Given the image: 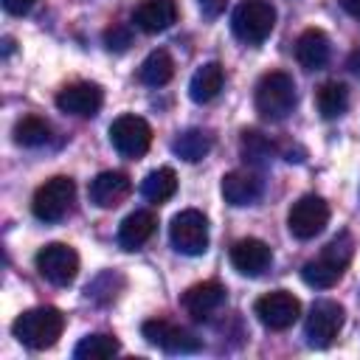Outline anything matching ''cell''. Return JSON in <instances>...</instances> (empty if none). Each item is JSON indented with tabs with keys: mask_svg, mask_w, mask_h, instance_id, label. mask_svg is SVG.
Returning <instances> with one entry per match:
<instances>
[{
	"mask_svg": "<svg viewBox=\"0 0 360 360\" xmlns=\"http://www.w3.org/2000/svg\"><path fill=\"white\" fill-rule=\"evenodd\" d=\"M352 253H354V245H352V236L343 231L338 233L323 250L318 259H309L304 267H301V278L309 284V287H318V290H329L340 281L343 270L349 267L352 262Z\"/></svg>",
	"mask_w": 360,
	"mask_h": 360,
	"instance_id": "obj_1",
	"label": "cell"
},
{
	"mask_svg": "<svg viewBox=\"0 0 360 360\" xmlns=\"http://www.w3.org/2000/svg\"><path fill=\"white\" fill-rule=\"evenodd\" d=\"M65 329V315L56 309V307H34V309H25L22 315H17V321L11 323V332L14 338L34 349V352H42V349H51L59 335Z\"/></svg>",
	"mask_w": 360,
	"mask_h": 360,
	"instance_id": "obj_2",
	"label": "cell"
},
{
	"mask_svg": "<svg viewBox=\"0 0 360 360\" xmlns=\"http://www.w3.org/2000/svg\"><path fill=\"white\" fill-rule=\"evenodd\" d=\"M298 101V90H295V82L290 73L284 70H270L259 79L256 84V96H253V104H256V112L267 121H281L292 112Z\"/></svg>",
	"mask_w": 360,
	"mask_h": 360,
	"instance_id": "obj_3",
	"label": "cell"
},
{
	"mask_svg": "<svg viewBox=\"0 0 360 360\" xmlns=\"http://www.w3.org/2000/svg\"><path fill=\"white\" fill-rule=\"evenodd\" d=\"M276 28V8L270 0H242L231 14V31L245 45H262Z\"/></svg>",
	"mask_w": 360,
	"mask_h": 360,
	"instance_id": "obj_4",
	"label": "cell"
},
{
	"mask_svg": "<svg viewBox=\"0 0 360 360\" xmlns=\"http://www.w3.org/2000/svg\"><path fill=\"white\" fill-rule=\"evenodd\" d=\"M73 202H76V183L65 174H56L34 191L31 211L39 222H59L70 214Z\"/></svg>",
	"mask_w": 360,
	"mask_h": 360,
	"instance_id": "obj_5",
	"label": "cell"
},
{
	"mask_svg": "<svg viewBox=\"0 0 360 360\" xmlns=\"http://www.w3.org/2000/svg\"><path fill=\"white\" fill-rule=\"evenodd\" d=\"M343 321H346V309L332 301V298H321L309 307V315L304 321V338H307V346L312 349H326L338 332L343 329Z\"/></svg>",
	"mask_w": 360,
	"mask_h": 360,
	"instance_id": "obj_6",
	"label": "cell"
},
{
	"mask_svg": "<svg viewBox=\"0 0 360 360\" xmlns=\"http://www.w3.org/2000/svg\"><path fill=\"white\" fill-rule=\"evenodd\" d=\"M169 239L183 256H202L208 250V219L197 208H186L172 217Z\"/></svg>",
	"mask_w": 360,
	"mask_h": 360,
	"instance_id": "obj_7",
	"label": "cell"
},
{
	"mask_svg": "<svg viewBox=\"0 0 360 360\" xmlns=\"http://www.w3.org/2000/svg\"><path fill=\"white\" fill-rule=\"evenodd\" d=\"M110 143L121 158H141L152 143V127L141 115H118L110 124Z\"/></svg>",
	"mask_w": 360,
	"mask_h": 360,
	"instance_id": "obj_8",
	"label": "cell"
},
{
	"mask_svg": "<svg viewBox=\"0 0 360 360\" xmlns=\"http://www.w3.org/2000/svg\"><path fill=\"white\" fill-rule=\"evenodd\" d=\"M329 222V205L318 194H304L287 214V228L295 239H315Z\"/></svg>",
	"mask_w": 360,
	"mask_h": 360,
	"instance_id": "obj_9",
	"label": "cell"
},
{
	"mask_svg": "<svg viewBox=\"0 0 360 360\" xmlns=\"http://www.w3.org/2000/svg\"><path fill=\"white\" fill-rule=\"evenodd\" d=\"M37 270L56 287H68L79 273V253L65 242H51L37 253Z\"/></svg>",
	"mask_w": 360,
	"mask_h": 360,
	"instance_id": "obj_10",
	"label": "cell"
},
{
	"mask_svg": "<svg viewBox=\"0 0 360 360\" xmlns=\"http://www.w3.org/2000/svg\"><path fill=\"white\" fill-rule=\"evenodd\" d=\"M253 312H256V318H259L262 326H267L273 332H281V329H290L298 321L301 301L292 292H287V290H273V292L256 298Z\"/></svg>",
	"mask_w": 360,
	"mask_h": 360,
	"instance_id": "obj_11",
	"label": "cell"
},
{
	"mask_svg": "<svg viewBox=\"0 0 360 360\" xmlns=\"http://www.w3.org/2000/svg\"><path fill=\"white\" fill-rule=\"evenodd\" d=\"M141 335H143L152 346H158V349H163V352H169V354H188V352H197V349L202 346L200 338H194L188 329H183V326H177V323H172V321H166V318L143 321Z\"/></svg>",
	"mask_w": 360,
	"mask_h": 360,
	"instance_id": "obj_12",
	"label": "cell"
},
{
	"mask_svg": "<svg viewBox=\"0 0 360 360\" xmlns=\"http://www.w3.org/2000/svg\"><path fill=\"white\" fill-rule=\"evenodd\" d=\"M104 104V90L96 82H73L56 93V107L68 115L93 118Z\"/></svg>",
	"mask_w": 360,
	"mask_h": 360,
	"instance_id": "obj_13",
	"label": "cell"
},
{
	"mask_svg": "<svg viewBox=\"0 0 360 360\" xmlns=\"http://www.w3.org/2000/svg\"><path fill=\"white\" fill-rule=\"evenodd\" d=\"M231 264L242 276H262L273 264V250H270L267 242H262L256 236H248V239L233 242V248H231Z\"/></svg>",
	"mask_w": 360,
	"mask_h": 360,
	"instance_id": "obj_14",
	"label": "cell"
},
{
	"mask_svg": "<svg viewBox=\"0 0 360 360\" xmlns=\"http://www.w3.org/2000/svg\"><path fill=\"white\" fill-rule=\"evenodd\" d=\"M225 304V287L219 281H200L183 292V309L194 321H211V315Z\"/></svg>",
	"mask_w": 360,
	"mask_h": 360,
	"instance_id": "obj_15",
	"label": "cell"
},
{
	"mask_svg": "<svg viewBox=\"0 0 360 360\" xmlns=\"http://www.w3.org/2000/svg\"><path fill=\"white\" fill-rule=\"evenodd\" d=\"M129 191H132V180L124 172H101V174H96L90 180V188H87L90 202L98 205V208L121 205L129 197Z\"/></svg>",
	"mask_w": 360,
	"mask_h": 360,
	"instance_id": "obj_16",
	"label": "cell"
},
{
	"mask_svg": "<svg viewBox=\"0 0 360 360\" xmlns=\"http://www.w3.org/2000/svg\"><path fill=\"white\" fill-rule=\"evenodd\" d=\"M219 191L231 205H253L262 197V180L250 169H233L222 177Z\"/></svg>",
	"mask_w": 360,
	"mask_h": 360,
	"instance_id": "obj_17",
	"label": "cell"
},
{
	"mask_svg": "<svg viewBox=\"0 0 360 360\" xmlns=\"http://www.w3.org/2000/svg\"><path fill=\"white\" fill-rule=\"evenodd\" d=\"M174 20H177V3L174 0H143L132 14V22L143 34H160V31L172 28Z\"/></svg>",
	"mask_w": 360,
	"mask_h": 360,
	"instance_id": "obj_18",
	"label": "cell"
},
{
	"mask_svg": "<svg viewBox=\"0 0 360 360\" xmlns=\"http://www.w3.org/2000/svg\"><path fill=\"white\" fill-rule=\"evenodd\" d=\"M295 59L307 70H321L329 62V37L321 28H307L295 39Z\"/></svg>",
	"mask_w": 360,
	"mask_h": 360,
	"instance_id": "obj_19",
	"label": "cell"
},
{
	"mask_svg": "<svg viewBox=\"0 0 360 360\" xmlns=\"http://www.w3.org/2000/svg\"><path fill=\"white\" fill-rule=\"evenodd\" d=\"M222 84H225V70H222V65H219V62H202V65L194 70L191 82H188V96H191L194 104H208V101H214V98L219 96Z\"/></svg>",
	"mask_w": 360,
	"mask_h": 360,
	"instance_id": "obj_20",
	"label": "cell"
},
{
	"mask_svg": "<svg viewBox=\"0 0 360 360\" xmlns=\"http://www.w3.org/2000/svg\"><path fill=\"white\" fill-rule=\"evenodd\" d=\"M155 228H158V217L152 211H132L129 217H124L118 228V245L124 250H138L152 239Z\"/></svg>",
	"mask_w": 360,
	"mask_h": 360,
	"instance_id": "obj_21",
	"label": "cell"
},
{
	"mask_svg": "<svg viewBox=\"0 0 360 360\" xmlns=\"http://www.w3.org/2000/svg\"><path fill=\"white\" fill-rule=\"evenodd\" d=\"M211 146H214V138H211V132H205V129H197V127H191V129H183L174 141H172V152L177 155V158H183V160H188V163H197V160H202L208 152H211Z\"/></svg>",
	"mask_w": 360,
	"mask_h": 360,
	"instance_id": "obj_22",
	"label": "cell"
},
{
	"mask_svg": "<svg viewBox=\"0 0 360 360\" xmlns=\"http://www.w3.org/2000/svg\"><path fill=\"white\" fill-rule=\"evenodd\" d=\"M138 76H141V82L149 84V87H163V84H169L172 76H174V62H172L169 51H163V48L152 51V53L141 62Z\"/></svg>",
	"mask_w": 360,
	"mask_h": 360,
	"instance_id": "obj_23",
	"label": "cell"
},
{
	"mask_svg": "<svg viewBox=\"0 0 360 360\" xmlns=\"http://www.w3.org/2000/svg\"><path fill=\"white\" fill-rule=\"evenodd\" d=\"M118 352H121L118 338L104 335V332H96V335H84V338L76 343L73 357H76V360H107V357H115Z\"/></svg>",
	"mask_w": 360,
	"mask_h": 360,
	"instance_id": "obj_24",
	"label": "cell"
},
{
	"mask_svg": "<svg viewBox=\"0 0 360 360\" xmlns=\"http://www.w3.org/2000/svg\"><path fill=\"white\" fill-rule=\"evenodd\" d=\"M174 191H177V174L172 166H160V169L149 172L141 183V194L149 202H166Z\"/></svg>",
	"mask_w": 360,
	"mask_h": 360,
	"instance_id": "obj_25",
	"label": "cell"
},
{
	"mask_svg": "<svg viewBox=\"0 0 360 360\" xmlns=\"http://www.w3.org/2000/svg\"><path fill=\"white\" fill-rule=\"evenodd\" d=\"M315 101H318V112L323 118H340L346 112V107H349V90L340 82H323L318 87Z\"/></svg>",
	"mask_w": 360,
	"mask_h": 360,
	"instance_id": "obj_26",
	"label": "cell"
},
{
	"mask_svg": "<svg viewBox=\"0 0 360 360\" xmlns=\"http://www.w3.org/2000/svg\"><path fill=\"white\" fill-rule=\"evenodd\" d=\"M11 135H14V143L34 149V146H42V143L51 141V124L45 118H39V115H25V118H20L14 124Z\"/></svg>",
	"mask_w": 360,
	"mask_h": 360,
	"instance_id": "obj_27",
	"label": "cell"
},
{
	"mask_svg": "<svg viewBox=\"0 0 360 360\" xmlns=\"http://www.w3.org/2000/svg\"><path fill=\"white\" fill-rule=\"evenodd\" d=\"M273 155V143L256 132V129H245L242 132V158L250 160V163H264L267 158Z\"/></svg>",
	"mask_w": 360,
	"mask_h": 360,
	"instance_id": "obj_28",
	"label": "cell"
},
{
	"mask_svg": "<svg viewBox=\"0 0 360 360\" xmlns=\"http://www.w3.org/2000/svg\"><path fill=\"white\" fill-rule=\"evenodd\" d=\"M104 45H107L110 51H127V48L132 45V34H129V28H124V25H112V28H107V31H104Z\"/></svg>",
	"mask_w": 360,
	"mask_h": 360,
	"instance_id": "obj_29",
	"label": "cell"
},
{
	"mask_svg": "<svg viewBox=\"0 0 360 360\" xmlns=\"http://www.w3.org/2000/svg\"><path fill=\"white\" fill-rule=\"evenodd\" d=\"M34 3L37 0H3V8L8 14H14V17H22V14H28L34 8Z\"/></svg>",
	"mask_w": 360,
	"mask_h": 360,
	"instance_id": "obj_30",
	"label": "cell"
},
{
	"mask_svg": "<svg viewBox=\"0 0 360 360\" xmlns=\"http://www.w3.org/2000/svg\"><path fill=\"white\" fill-rule=\"evenodd\" d=\"M197 3H200V11L205 17H217L222 11V6H225V0H197Z\"/></svg>",
	"mask_w": 360,
	"mask_h": 360,
	"instance_id": "obj_31",
	"label": "cell"
},
{
	"mask_svg": "<svg viewBox=\"0 0 360 360\" xmlns=\"http://www.w3.org/2000/svg\"><path fill=\"white\" fill-rule=\"evenodd\" d=\"M346 68L352 70V76H354V79H360V48H354V51L349 53V59H346Z\"/></svg>",
	"mask_w": 360,
	"mask_h": 360,
	"instance_id": "obj_32",
	"label": "cell"
},
{
	"mask_svg": "<svg viewBox=\"0 0 360 360\" xmlns=\"http://www.w3.org/2000/svg\"><path fill=\"white\" fill-rule=\"evenodd\" d=\"M338 3H340V8H343L349 17L360 20V0H338Z\"/></svg>",
	"mask_w": 360,
	"mask_h": 360,
	"instance_id": "obj_33",
	"label": "cell"
}]
</instances>
